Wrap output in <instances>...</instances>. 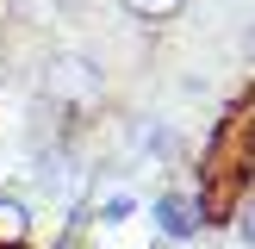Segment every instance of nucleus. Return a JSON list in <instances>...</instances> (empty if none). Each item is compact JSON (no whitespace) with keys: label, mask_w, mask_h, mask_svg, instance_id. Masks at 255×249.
<instances>
[{"label":"nucleus","mask_w":255,"mask_h":249,"mask_svg":"<svg viewBox=\"0 0 255 249\" xmlns=\"http://www.w3.org/2000/svg\"><path fill=\"white\" fill-rule=\"evenodd\" d=\"M131 212H137V199H131V193H106V199H100V224H125Z\"/></svg>","instance_id":"nucleus-6"},{"label":"nucleus","mask_w":255,"mask_h":249,"mask_svg":"<svg viewBox=\"0 0 255 249\" xmlns=\"http://www.w3.org/2000/svg\"><path fill=\"white\" fill-rule=\"evenodd\" d=\"M131 137H137V149L156 156V162H174V156H181V137H174V124H162V119H143Z\"/></svg>","instance_id":"nucleus-4"},{"label":"nucleus","mask_w":255,"mask_h":249,"mask_svg":"<svg viewBox=\"0 0 255 249\" xmlns=\"http://www.w3.org/2000/svg\"><path fill=\"white\" fill-rule=\"evenodd\" d=\"M31 243V206L19 193H0V249H25Z\"/></svg>","instance_id":"nucleus-3"},{"label":"nucleus","mask_w":255,"mask_h":249,"mask_svg":"<svg viewBox=\"0 0 255 249\" xmlns=\"http://www.w3.org/2000/svg\"><path fill=\"white\" fill-rule=\"evenodd\" d=\"M243 50H249V62H255V19H249V37H243Z\"/></svg>","instance_id":"nucleus-8"},{"label":"nucleus","mask_w":255,"mask_h":249,"mask_svg":"<svg viewBox=\"0 0 255 249\" xmlns=\"http://www.w3.org/2000/svg\"><path fill=\"white\" fill-rule=\"evenodd\" d=\"M237 243L255 249V199H243V206H237Z\"/></svg>","instance_id":"nucleus-7"},{"label":"nucleus","mask_w":255,"mask_h":249,"mask_svg":"<svg viewBox=\"0 0 255 249\" xmlns=\"http://www.w3.org/2000/svg\"><path fill=\"white\" fill-rule=\"evenodd\" d=\"M149 218H156V231L168 237V243H193L199 224H206V212H199L193 193H162L156 206H149Z\"/></svg>","instance_id":"nucleus-2"},{"label":"nucleus","mask_w":255,"mask_h":249,"mask_svg":"<svg viewBox=\"0 0 255 249\" xmlns=\"http://www.w3.org/2000/svg\"><path fill=\"white\" fill-rule=\"evenodd\" d=\"M37 87H44V100L62 106V112H94L100 100H106V69H100L94 56H81V50H50Z\"/></svg>","instance_id":"nucleus-1"},{"label":"nucleus","mask_w":255,"mask_h":249,"mask_svg":"<svg viewBox=\"0 0 255 249\" xmlns=\"http://www.w3.org/2000/svg\"><path fill=\"white\" fill-rule=\"evenodd\" d=\"M131 19H143V25H168V19H181L187 12V0H119Z\"/></svg>","instance_id":"nucleus-5"}]
</instances>
